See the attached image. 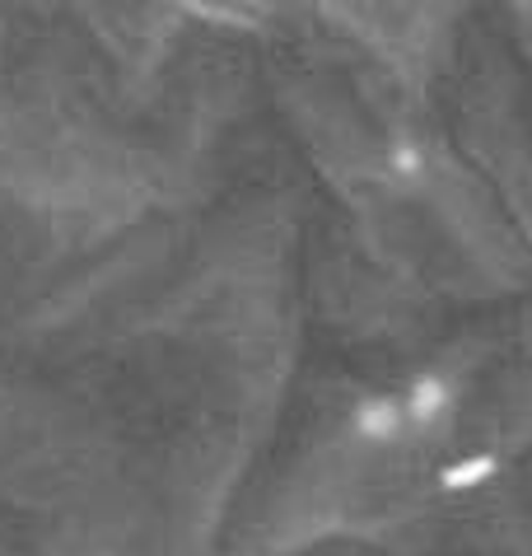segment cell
<instances>
[{
	"label": "cell",
	"instance_id": "obj_1",
	"mask_svg": "<svg viewBox=\"0 0 532 556\" xmlns=\"http://www.w3.org/2000/svg\"><path fill=\"white\" fill-rule=\"evenodd\" d=\"M402 412H406V430L411 440L420 435H434L440 426H448V416L458 412V389L444 379V375H416L411 383H402Z\"/></svg>",
	"mask_w": 532,
	"mask_h": 556
},
{
	"label": "cell",
	"instance_id": "obj_2",
	"mask_svg": "<svg viewBox=\"0 0 532 556\" xmlns=\"http://www.w3.org/2000/svg\"><path fill=\"white\" fill-rule=\"evenodd\" d=\"M351 430L359 444H373V450H388V444H406L411 430H406V412H402V393H369L359 397L351 412Z\"/></svg>",
	"mask_w": 532,
	"mask_h": 556
}]
</instances>
